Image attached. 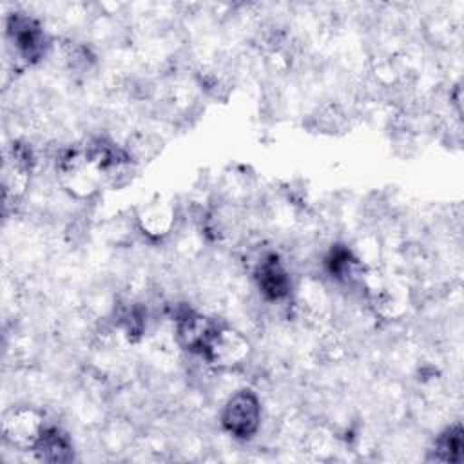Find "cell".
Wrapping results in <instances>:
<instances>
[{
  "label": "cell",
  "mask_w": 464,
  "mask_h": 464,
  "mask_svg": "<svg viewBox=\"0 0 464 464\" xmlns=\"http://www.w3.org/2000/svg\"><path fill=\"white\" fill-rule=\"evenodd\" d=\"M9 34L14 49L27 62H36L45 53V34L42 27L25 14H14L9 20Z\"/></svg>",
  "instance_id": "52a82bcc"
},
{
  "label": "cell",
  "mask_w": 464,
  "mask_h": 464,
  "mask_svg": "<svg viewBox=\"0 0 464 464\" xmlns=\"http://www.w3.org/2000/svg\"><path fill=\"white\" fill-rule=\"evenodd\" d=\"M223 430L237 440L252 439L261 428V401L250 388L230 393L221 410Z\"/></svg>",
  "instance_id": "7a4b0ae2"
},
{
  "label": "cell",
  "mask_w": 464,
  "mask_h": 464,
  "mask_svg": "<svg viewBox=\"0 0 464 464\" xmlns=\"http://www.w3.org/2000/svg\"><path fill=\"white\" fill-rule=\"evenodd\" d=\"M256 283L266 301H281L290 295L292 283L288 270L276 254H266L256 265Z\"/></svg>",
  "instance_id": "8992f818"
},
{
  "label": "cell",
  "mask_w": 464,
  "mask_h": 464,
  "mask_svg": "<svg viewBox=\"0 0 464 464\" xmlns=\"http://www.w3.org/2000/svg\"><path fill=\"white\" fill-rule=\"evenodd\" d=\"M47 424L40 410L31 406H14L4 415L2 433L7 444L20 451H34Z\"/></svg>",
  "instance_id": "277c9868"
},
{
  "label": "cell",
  "mask_w": 464,
  "mask_h": 464,
  "mask_svg": "<svg viewBox=\"0 0 464 464\" xmlns=\"http://www.w3.org/2000/svg\"><path fill=\"white\" fill-rule=\"evenodd\" d=\"M134 219L136 227L149 239H165L176 228L178 210L170 199L154 196L136 208Z\"/></svg>",
  "instance_id": "5b68a950"
},
{
  "label": "cell",
  "mask_w": 464,
  "mask_h": 464,
  "mask_svg": "<svg viewBox=\"0 0 464 464\" xmlns=\"http://www.w3.org/2000/svg\"><path fill=\"white\" fill-rule=\"evenodd\" d=\"M56 170L63 190L78 199H87L96 194L107 178L102 165L87 147L80 150H67L60 158Z\"/></svg>",
  "instance_id": "6da1fadb"
},
{
  "label": "cell",
  "mask_w": 464,
  "mask_h": 464,
  "mask_svg": "<svg viewBox=\"0 0 464 464\" xmlns=\"http://www.w3.org/2000/svg\"><path fill=\"white\" fill-rule=\"evenodd\" d=\"M34 453L40 460L65 462L72 459V444L60 428L47 426L34 448Z\"/></svg>",
  "instance_id": "ba28073f"
},
{
  "label": "cell",
  "mask_w": 464,
  "mask_h": 464,
  "mask_svg": "<svg viewBox=\"0 0 464 464\" xmlns=\"http://www.w3.org/2000/svg\"><path fill=\"white\" fill-rule=\"evenodd\" d=\"M437 459L446 462H459L462 451V430L460 424H453L446 428V431L435 442Z\"/></svg>",
  "instance_id": "9c48e42d"
},
{
  "label": "cell",
  "mask_w": 464,
  "mask_h": 464,
  "mask_svg": "<svg viewBox=\"0 0 464 464\" xmlns=\"http://www.w3.org/2000/svg\"><path fill=\"white\" fill-rule=\"evenodd\" d=\"M250 353L252 346L245 334L230 326H216L201 357L216 370H236L250 359Z\"/></svg>",
  "instance_id": "3957f363"
}]
</instances>
